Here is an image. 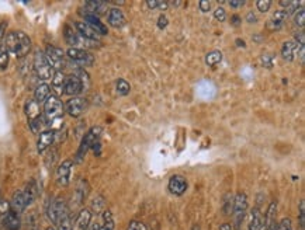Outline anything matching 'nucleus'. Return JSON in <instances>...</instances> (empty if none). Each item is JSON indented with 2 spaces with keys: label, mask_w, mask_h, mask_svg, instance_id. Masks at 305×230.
<instances>
[{
  "label": "nucleus",
  "mask_w": 305,
  "mask_h": 230,
  "mask_svg": "<svg viewBox=\"0 0 305 230\" xmlns=\"http://www.w3.org/2000/svg\"><path fill=\"white\" fill-rule=\"evenodd\" d=\"M3 45L6 46L10 55L24 58L31 51V39L23 31H11L4 38Z\"/></svg>",
  "instance_id": "1"
},
{
  "label": "nucleus",
  "mask_w": 305,
  "mask_h": 230,
  "mask_svg": "<svg viewBox=\"0 0 305 230\" xmlns=\"http://www.w3.org/2000/svg\"><path fill=\"white\" fill-rule=\"evenodd\" d=\"M102 133V127H93L92 129L87 131V133H84L83 139H82V142H80V146H79L77 152H76V157H75V162H76V163H80L84 159V156H86V153H87L97 142H100Z\"/></svg>",
  "instance_id": "2"
},
{
  "label": "nucleus",
  "mask_w": 305,
  "mask_h": 230,
  "mask_svg": "<svg viewBox=\"0 0 305 230\" xmlns=\"http://www.w3.org/2000/svg\"><path fill=\"white\" fill-rule=\"evenodd\" d=\"M46 215L49 218V221L52 222L54 225H59L62 221H65L66 218H69V209L66 205L64 198H56L52 202L49 203L48 209H46Z\"/></svg>",
  "instance_id": "3"
},
{
  "label": "nucleus",
  "mask_w": 305,
  "mask_h": 230,
  "mask_svg": "<svg viewBox=\"0 0 305 230\" xmlns=\"http://www.w3.org/2000/svg\"><path fill=\"white\" fill-rule=\"evenodd\" d=\"M248 212V197L245 193H238L233 197V219H235V229L240 230L242 222Z\"/></svg>",
  "instance_id": "4"
},
{
  "label": "nucleus",
  "mask_w": 305,
  "mask_h": 230,
  "mask_svg": "<svg viewBox=\"0 0 305 230\" xmlns=\"http://www.w3.org/2000/svg\"><path fill=\"white\" fill-rule=\"evenodd\" d=\"M34 70H36V74L38 76L39 80H48V79H52V76L55 73V70L52 69V66L49 65L48 59L45 58V54L41 52V51H37L36 52V56H34Z\"/></svg>",
  "instance_id": "5"
},
{
  "label": "nucleus",
  "mask_w": 305,
  "mask_h": 230,
  "mask_svg": "<svg viewBox=\"0 0 305 230\" xmlns=\"http://www.w3.org/2000/svg\"><path fill=\"white\" fill-rule=\"evenodd\" d=\"M64 114V104L56 96H49L44 102V117L48 124L61 118Z\"/></svg>",
  "instance_id": "6"
},
{
  "label": "nucleus",
  "mask_w": 305,
  "mask_h": 230,
  "mask_svg": "<svg viewBox=\"0 0 305 230\" xmlns=\"http://www.w3.org/2000/svg\"><path fill=\"white\" fill-rule=\"evenodd\" d=\"M44 54H45V58L48 59L49 65L52 66V69L55 72H62V69L65 66V52L61 48L48 45Z\"/></svg>",
  "instance_id": "7"
},
{
  "label": "nucleus",
  "mask_w": 305,
  "mask_h": 230,
  "mask_svg": "<svg viewBox=\"0 0 305 230\" xmlns=\"http://www.w3.org/2000/svg\"><path fill=\"white\" fill-rule=\"evenodd\" d=\"M66 56L72 59L75 64L82 67H87L94 64V58L92 54H89L86 49H79V48H69L66 51Z\"/></svg>",
  "instance_id": "8"
},
{
  "label": "nucleus",
  "mask_w": 305,
  "mask_h": 230,
  "mask_svg": "<svg viewBox=\"0 0 305 230\" xmlns=\"http://www.w3.org/2000/svg\"><path fill=\"white\" fill-rule=\"evenodd\" d=\"M86 107H87L86 100H84L83 97L77 96V97H72L71 100H68V102L65 104V111L71 117L77 118V117H80L83 114Z\"/></svg>",
  "instance_id": "9"
},
{
  "label": "nucleus",
  "mask_w": 305,
  "mask_h": 230,
  "mask_svg": "<svg viewBox=\"0 0 305 230\" xmlns=\"http://www.w3.org/2000/svg\"><path fill=\"white\" fill-rule=\"evenodd\" d=\"M30 205H31V203H30V201H28L26 193H24L23 190H19V191H16V193H14L13 198H11V202H10V209H11L13 212H16V213H19V215H21L23 212L27 209Z\"/></svg>",
  "instance_id": "10"
},
{
  "label": "nucleus",
  "mask_w": 305,
  "mask_h": 230,
  "mask_svg": "<svg viewBox=\"0 0 305 230\" xmlns=\"http://www.w3.org/2000/svg\"><path fill=\"white\" fill-rule=\"evenodd\" d=\"M72 160H65L62 162L58 168H56V183L62 187H66L71 181V174H72Z\"/></svg>",
  "instance_id": "11"
},
{
  "label": "nucleus",
  "mask_w": 305,
  "mask_h": 230,
  "mask_svg": "<svg viewBox=\"0 0 305 230\" xmlns=\"http://www.w3.org/2000/svg\"><path fill=\"white\" fill-rule=\"evenodd\" d=\"M55 142V131L54 129H46L42 131L38 136L37 142V150L38 153H44L49 147L54 145Z\"/></svg>",
  "instance_id": "12"
},
{
  "label": "nucleus",
  "mask_w": 305,
  "mask_h": 230,
  "mask_svg": "<svg viewBox=\"0 0 305 230\" xmlns=\"http://www.w3.org/2000/svg\"><path fill=\"white\" fill-rule=\"evenodd\" d=\"M169 191L173 194V195H183L187 191V180H186L183 175H172L170 180H169Z\"/></svg>",
  "instance_id": "13"
},
{
  "label": "nucleus",
  "mask_w": 305,
  "mask_h": 230,
  "mask_svg": "<svg viewBox=\"0 0 305 230\" xmlns=\"http://www.w3.org/2000/svg\"><path fill=\"white\" fill-rule=\"evenodd\" d=\"M82 92H83V86H82V82L79 80V77L76 74H71L69 77H66L64 94L72 96V97H77V94H80Z\"/></svg>",
  "instance_id": "14"
},
{
  "label": "nucleus",
  "mask_w": 305,
  "mask_h": 230,
  "mask_svg": "<svg viewBox=\"0 0 305 230\" xmlns=\"http://www.w3.org/2000/svg\"><path fill=\"white\" fill-rule=\"evenodd\" d=\"M75 30L79 33V35H82V37L89 39V41L99 42V39H100V35H99L87 23H84V21H76V23H75Z\"/></svg>",
  "instance_id": "15"
},
{
  "label": "nucleus",
  "mask_w": 305,
  "mask_h": 230,
  "mask_svg": "<svg viewBox=\"0 0 305 230\" xmlns=\"http://www.w3.org/2000/svg\"><path fill=\"white\" fill-rule=\"evenodd\" d=\"M301 46L297 44L296 41H287L281 46V56L283 59L287 62H293L298 55V51H300Z\"/></svg>",
  "instance_id": "16"
},
{
  "label": "nucleus",
  "mask_w": 305,
  "mask_h": 230,
  "mask_svg": "<svg viewBox=\"0 0 305 230\" xmlns=\"http://www.w3.org/2000/svg\"><path fill=\"white\" fill-rule=\"evenodd\" d=\"M107 23H109L113 28H121L125 26L127 20H125V16H124V13H122L120 9L113 7V9L109 10Z\"/></svg>",
  "instance_id": "17"
},
{
  "label": "nucleus",
  "mask_w": 305,
  "mask_h": 230,
  "mask_svg": "<svg viewBox=\"0 0 305 230\" xmlns=\"http://www.w3.org/2000/svg\"><path fill=\"white\" fill-rule=\"evenodd\" d=\"M248 230H265V216L258 206L250 212Z\"/></svg>",
  "instance_id": "18"
},
{
  "label": "nucleus",
  "mask_w": 305,
  "mask_h": 230,
  "mask_svg": "<svg viewBox=\"0 0 305 230\" xmlns=\"http://www.w3.org/2000/svg\"><path fill=\"white\" fill-rule=\"evenodd\" d=\"M84 23H87V24H89V26H90L99 35H106V34L109 33V30H107V27L100 21L99 16L84 13Z\"/></svg>",
  "instance_id": "19"
},
{
  "label": "nucleus",
  "mask_w": 305,
  "mask_h": 230,
  "mask_svg": "<svg viewBox=\"0 0 305 230\" xmlns=\"http://www.w3.org/2000/svg\"><path fill=\"white\" fill-rule=\"evenodd\" d=\"M92 211L84 208L82 211L77 213V218H76V226L79 230H87L89 226L92 225Z\"/></svg>",
  "instance_id": "20"
},
{
  "label": "nucleus",
  "mask_w": 305,
  "mask_h": 230,
  "mask_svg": "<svg viewBox=\"0 0 305 230\" xmlns=\"http://www.w3.org/2000/svg\"><path fill=\"white\" fill-rule=\"evenodd\" d=\"M287 19H288V14H287L286 10H277V11L273 14V17L268 20L267 28L268 30H278V28L284 24V21H286Z\"/></svg>",
  "instance_id": "21"
},
{
  "label": "nucleus",
  "mask_w": 305,
  "mask_h": 230,
  "mask_svg": "<svg viewBox=\"0 0 305 230\" xmlns=\"http://www.w3.org/2000/svg\"><path fill=\"white\" fill-rule=\"evenodd\" d=\"M65 73H64V72H55L54 76H52V83H51V86H52V90H54L58 96L64 94V92H65Z\"/></svg>",
  "instance_id": "22"
},
{
  "label": "nucleus",
  "mask_w": 305,
  "mask_h": 230,
  "mask_svg": "<svg viewBox=\"0 0 305 230\" xmlns=\"http://www.w3.org/2000/svg\"><path fill=\"white\" fill-rule=\"evenodd\" d=\"M89 190H90V187H89L86 180H80V181L77 183L76 190H75V201H76V203L84 202V199H86L87 195H89Z\"/></svg>",
  "instance_id": "23"
},
{
  "label": "nucleus",
  "mask_w": 305,
  "mask_h": 230,
  "mask_svg": "<svg viewBox=\"0 0 305 230\" xmlns=\"http://www.w3.org/2000/svg\"><path fill=\"white\" fill-rule=\"evenodd\" d=\"M3 225H4L6 230H20V228H21L20 215L10 209V212L7 213V216H6L4 221H3Z\"/></svg>",
  "instance_id": "24"
},
{
  "label": "nucleus",
  "mask_w": 305,
  "mask_h": 230,
  "mask_svg": "<svg viewBox=\"0 0 305 230\" xmlns=\"http://www.w3.org/2000/svg\"><path fill=\"white\" fill-rule=\"evenodd\" d=\"M26 114H27L28 120L34 121L37 120L38 117H41V110H39V104L36 100H28L26 104Z\"/></svg>",
  "instance_id": "25"
},
{
  "label": "nucleus",
  "mask_w": 305,
  "mask_h": 230,
  "mask_svg": "<svg viewBox=\"0 0 305 230\" xmlns=\"http://www.w3.org/2000/svg\"><path fill=\"white\" fill-rule=\"evenodd\" d=\"M84 7H86V13L97 16L104 11V9L107 7V3L106 1H86Z\"/></svg>",
  "instance_id": "26"
},
{
  "label": "nucleus",
  "mask_w": 305,
  "mask_h": 230,
  "mask_svg": "<svg viewBox=\"0 0 305 230\" xmlns=\"http://www.w3.org/2000/svg\"><path fill=\"white\" fill-rule=\"evenodd\" d=\"M100 230H114L115 223H114V216L110 211L104 209L102 213V225H99Z\"/></svg>",
  "instance_id": "27"
},
{
  "label": "nucleus",
  "mask_w": 305,
  "mask_h": 230,
  "mask_svg": "<svg viewBox=\"0 0 305 230\" xmlns=\"http://www.w3.org/2000/svg\"><path fill=\"white\" fill-rule=\"evenodd\" d=\"M34 96H36V101H37L38 104H39V102H45L46 99L51 96V89H49V86L46 83H41L37 89H36Z\"/></svg>",
  "instance_id": "28"
},
{
  "label": "nucleus",
  "mask_w": 305,
  "mask_h": 230,
  "mask_svg": "<svg viewBox=\"0 0 305 230\" xmlns=\"http://www.w3.org/2000/svg\"><path fill=\"white\" fill-rule=\"evenodd\" d=\"M23 191H24V193H26V195H27V198H28V201H30V203H33L34 201H36V198H37V195H38L37 183H36L34 180H31V181H30L27 185H26V188H24Z\"/></svg>",
  "instance_id": "29"
},
{
  "label": "nucleus",
  "mask_w": 305,
  "mask_h": 230,
  "mask_svg": "<svg viewBox=\"0 0 305 230\" xmlns=\"http://www.w3.org/2000/svg\"><path fill=\"white\" fill-rule=\"evenodd\" d=\"M222 61V52L221 51H213V52H208L205 55V64L208 66H215Z\"/></svg>",
  "instance_id": "30"
},
{
  "label": "nucleus",
  "mask_w": 305,
  "mask_h": 230,
  "mask_svg": "<svg viewBox=\"0 0 305 230\" xmlns=\"http://www.w3.org/2000/svg\"><path fill=\"white\" fill-rule=\"evenodd\" d=\"M115 90H117V93H118L120 96H127V94H130L131 86L127 80H124V79H118V80H117V83H115Z\"/></svg>",
  "instance_id": "31"
},
{
  "label": "nucleus",
  "mask_w": 305,
  "mask_h": 230,
  "mask_svg": "<svg viewBox=\"0 0 305 230\" xmlns=\"http://www.w3.org/2000/svg\"><path fill=\"white\" fill-rule=\"evenodd\" d=\"M9 59H10V54L9 51L6 49V46L0 45V70H4L9 65Z\"/></svg>",
  "instance_id": "32"
},
{
  "label": "nucleus",
  "mask_w": 305,
  "mask_h": 230,
  "mask_svg": "<svg viewBox=\"0 0 305 230\" xmlns=\"http://www.w3.org/2000/svg\"><path fill=\"white\" fill-rule=\"evenodd\" d=\"M77 77H79V80L82 82V86H83V92L84 90H87L89 89V86H90V79H89V74L84 72V69H80V67H77L76 70H75V73Z\"/></svg>",
  "instance_id": "33"
},
{
  "label": "nucleus",
  "mask_w": 305,
  "mask_h": 230,
  "mask_svg": "<svg viewBox=\"0 0 305 230\" xmlns=\"http://www.w3.org/2000/svg\"><path fill=\"white\" fill-rule=\"evenodd\" d=\"M104 206H106V201H104V198H103L102 195H97V197L93 199V202H92L93 212L100 213V212L104 211Z\"/></svg>",
  "instance_id": "34"
},
{
  "label": "nucleus",
  "mask_w": 305,
  "mask_h": 230,
  "mask_svg": "<svg viewBox=\"0 0 305 230\" xmlns=\"http://www.w3.org/2000/svg\"><path fill=\"white\" fill-rule=\"evenodd\" d=\"M232 209H233V195L228 194L224 199V213L229 215V213H232Z\"/></svg>",
  "instance_id": "35"
},
{
  "label": "nucleus",
  "mask_w": 305,
  "mask_h": 230,
  "mask_svg": "<svg viewBox=\"0 0 305 230\" xmlns=\"http://www.w3.org/2000/svg\"><path fill=\"white\" fill-rule=\"evenodd\" d=\"M294 23L297 27L304 28L305 26V11L304 9H300L296 11V17H294Z\"/></svg>",
  "instance_id": "36"
},
{
  "label": "nucleus",
  "mask_w": 305,
  "mask_h": 230,
  "mask_svg": "<svg viewBox=\"0 0 305 230\" xmlns=\"http://www.w3.org/2000/svg\"><path fill=\"white\" fill-rule=\"evenodd\" d=\"M298 223H300V228H301V230H304V226H305V202H304V199H303V201H300Z\"/></svg>",
  "instance_id": "37"
},
{
  "label": "nucleus",
  "mask_w": 305,
  "mask_h": 230,
  "mask_svg": "<svg viewBox=\"0 0 305 230\" xmlns=\"http://www.w3.org/2000/svg\"><path fill=\"white\" fill-rule=\"evenodd\" d=\"M10 212V203L7 201H0V223H3L4 218Z\"/></svg>",
  "instance_id": "38"
},
{
  "label": "nucleus",
  "mask_w": 305,
  "mask_h": 230,
  "mask_svg": "<svg viewBox=\"0 0 305 230\" xmlns=\"http://www.w3.org/2000/svg\"><path fill=\"white\" fill-rule=\"evenodd\" d=\"M149 9H157V10H166L169 3L167 1H147Z\"/></svg>",
  "instance_id": "39"
},
{
  "label": "nucleus",
  "mask_w": 305,
  "mask_h": 230,
  "mask_svg": "<svg viewBox=\"0 0 305 230\" xmlns=\"http://www.w3.org/2000/svg\"><path fill=\"white\" fill-rule=\"evenodd\" d=\"M276 230H293V226H291V219L290 218H284L281 219L280 223H277V228Z\"/></svg>",
  "instance_id": "40"
},
{
  "label": "nucleus",
  "mask_w": 305,
  "mask_h": 230,
  "mask_svg": "<svg viewBox=\"0 0 305 230\" xmlns=\"http://www.w3.org/2000/svg\"><path fill=\"white\" fill-rule=\"evenodd\" d=\"M256 6H258V10H259L260 13H266V11L270 10L271 1H270V0H259V1L256 3Z\"/></svg>",
  "instance_id": "41"
},
{
  "label": "nucleus",
  "mask_w": 305,
  "mask_h": 230,
  "mask_svg": "<svg viewBox=\"0 0 305 230\" xmlns=\"http://www.w3.org/2000/svg\"><path fill=\"white\" fill-rule=\"evenodd\" d=\"M127 230H149V229L147 228V225H144L142 222L132 221L130 222V225H128Z\"/></svg>",
  "instance_id": "42"
},
{
  "label": "nucleus",
  "mask_w": 305,
  "mask_h": 230,
  "mask_svg": "<svg viewBox=\"0 0 305 230\" xmlns=\"http://www.w3.org/2000/svg\"><path fill=\"white\" fill-rule=\"evenodd\" d=\"M214 17L218 21H225L227 19V13H225V9L224 7H217L214 10Z\"/></svg>",
  "instance_id": "43"
},
{
  "label": "nucleus",
  "mask_w": 305,
  "mask_h": 230,
  "mask_svg": "<svg viewBox=\"0 0 305 230\" xmlns=\"http://www.w3.org/2000/svg\"><path fill=\"white\" fill-rule=\"evenodd\" d=\"M58 230H74L72 229V223H71V218H66L65 221H62L58 225Z\"/></svg>",
  "instance_id": "44"
},
{
  "label": "nucleus",
  "mask_w": 305,
  "mask_h": 230,
  "mask_svg": "<svg viewBox=\"0 0 305 230\" xmlns=\"http://www.w3.org/2000/svg\"><path fill=\"white\" fill-rule=\"evenodd\" d=\"M211 1H208V0H201L200 3H198V6H200V10L203 11V13H208L210 10H211Z\"/></svg>",
  "instance_id": "45"
},
{
  "label": "nucleus",
  "mask_w": 305,
  "mask_h": 230,
  "mask_svg": "<svg viewBox=\"0 0 305 230\" xmlns=\"http://www.w3.org/2000/svg\"><path fill=\"white\" fill-rule=\"evenodd\" d=\"M167 24H169V20H167L166 16H165V14L159 16V19H157V27L160 28V30H163V28L167 27Z\"/></svg>",
  "instance_id": "46"
},
{
  "label": "nucleus",
  "mask_w": 305,
  "mask_h": 230,
  "mask_svg": "<svg viewBox=\"0 0 305 230\" xmlns=\"http://www.w3.org/2000/svg\"><path fill=\"white\" fill-rule=\"evenodd\" d=\"M260 61H262V65H263V66H266V67H271V56L268 55V54H265V55L262 56V59H260Z\"/></svg>",
  "instance_id": "47"
},
{
  "label": "nucleus",
  "mask_w": 305,
  "mask_h": 230,
  "mask_svg": "<svg viewBox=\"0 0 305 230\" xmlns=\"http://www.w3.org/2000/svg\"><path fill=\"white\" fill-rule=\"evenodd\" d=\"M228 4L231 6L232 9H240V7H243L245 6V1L243 0H232V1H228Z\"/></svg>",
  "instance_id": "48"
},
{
  "label": "nucleus",
  "mask_w": 305,
  "mask_h": 230,
  "mask_svg": "<svg viewBox=\"0 0 305 230\" xmlns=\"http://www.w3.org/2000/svg\"><path fill=\"white\" fill-rule=\"evenodd\" d=\"M6 27H7V24H6L4 21H0V45H1V41H3V38H4Z\"/></svg>",
  "instance_id": "49"
},
{
  "label": "nucleus",
  "mask_w": 305,
  "mask_h": 230,
  "mask_svg": "<svg viewBox=\"0 0 305 230\" xmlns=\"http://www.w3.org/2000/svg\"><path fill=\"white\" fill-rule=\"evenodd\" d=\"M246 20H248V21H249V23H256V16H255V14H253V13H252V11H250L249 14H248V17H246Z\"/></svg>",
  "instance_id": "50"
},
{
  "label": "nucleus",
  "mask_w": 305,
  "mask_h": 230,
  "mask_svg": "<svg viewBox=\"0 0 305 230\" xmlns=\"http://www.w3.org/2000/svg\"><path fill=\"white\" fill-rule=\"evenodd\" d=\"M239 21H240V19L238 17V16H232V24H233V26H236V27H238V26L240 24Z\"/></svg>",
  "instance_id": "51"
},
{
  "label": "nucleus",
  "mask_w": 305,
  "mask_h": 230,
  "mask_svg": "<svg viewBox=\"0 0 305 230\" xmlns=\"http://www.w3.org/2000/svg\"><path fill=\"white\" fill-rule=\"evenodd\" d=\"M220 230H233V229H232V226L229 225V223H222Z\"/></svg>",
  "instance_id": "52"
},
{
  "label": "nucleus",
  "mask_w": 305,
  "mask_h": 230,
  "mask_svg": "<svg viewBox=\"0 0 305 230\" xmlns=\"http://www.w3.org/2000/svg\"><path fill=\"white\" fill-rule=\"evenodd\" d=\"M291 3H293V1H280V6H283V7L288 9V7L291 6Z\"/></svg>",
  "instance_id": "53"
},
{
  "label": "nucleus",
  "mask_w": 305,
  "mask_h": 230,
  "mask_svg": "<svg viewBox=\"0 0 305 230\" xmlns=\"http://www.w3.org/2000/svg\"><path fill=\"white\" fill-rule=\"evenodd\" d=\"M87 230H100V229H99V225H97V223H93V225L89 226V229Z\"/></svg>",
  "instance_id": "54"
},
{
  "label": "nucleus",
  "mask_w": 305,
  "mask_h": 230,
  "mask_svg": "<svg viewBox=\"0 0 305 230\" xmlns=\"http://www.w3.org/2000/svg\"><path fill=\"white\" fill-rule=\"evenodd\" d=\"M236 42H238V45H239V46H243V48H245V42H243V41H240V39H236Z\"/></svg>",
  "instance_id": "55"
},
{
  "label": "nucleus",
  "mask_w": 305,
  "mask_h": 230,
  "mask_svg": "<svg viewBox=\"0 0 305 230\" xmlns=\"http://www.w3.org/2000/svg\"><path fill=\"white\" fill-rule=\"evenodd\" d=\"M46 230H56V229H55V228H48Z\"/></svg>",
  "instance_id": "56"
}]
</instances>
